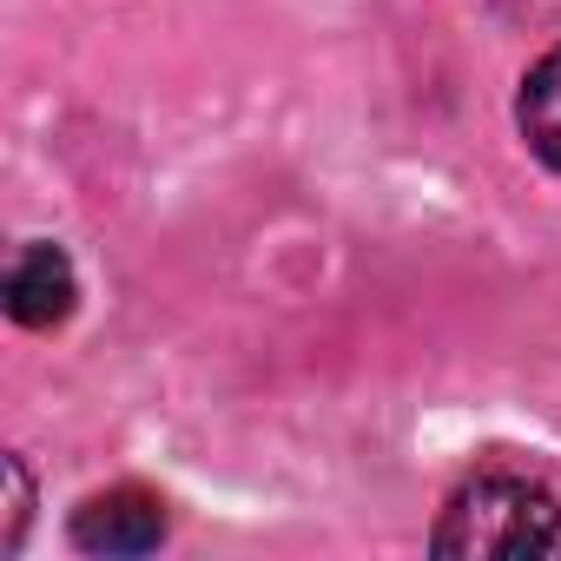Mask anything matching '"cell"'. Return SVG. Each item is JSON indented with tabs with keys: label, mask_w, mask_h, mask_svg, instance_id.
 <instances>
[{
	"label": "cell",
	"mask_w": 561,
	"mask_h": 561,
	"mask_svg": "<svg viewBox=\"0 0 561 561\" xmlns=\"http://www.w3.org/2000/svg\"><path fill=\"white\" fill-rule=\"evenodd\" d=\"M27 515H34V482H27V462L21 456H8V535H0V548H21V535H27Z\"/></svg>",
	"instance_id": "cell-5"
},
{
	"label": "cell",
	"mask_w": 561,
	"mask_h": 561,
	"mask_svg": "<svg viewBox=\"0 0 561 561\" xmlns=\"http://www.w3.org/2000/svg\"><path fill=\"white\" fill-rule=\"evenodd\" d=\"M172 515L152 489H100L73 508V548L80 554H106V561H126V554H152L165 541Z\"/></svg>",
	"instance_id": "cell-2"
},
{
	"label": "cell",
	"mask_w": 561,
	"mask_h": 561,
	"mask_svg": "<svg viewBox=\"0 0 561 561\" xmlns=\"http://www.w3.org/2000/svg\"><path fill=\"white\" fill-rule=\"evenodd\" d=\"M80 305V277H73V257L47 238L21 244L14 264H8V318L27 324V331H60Z\"/></svg>",
	"instance_id": "cell-3"
},
{
	"label": "cell",
	"mask_w": 561,
	"mask_h": 561,
	"mask_svg": "<svg viewBox=\"0 0 561 561\" xmlns=\"http://www.w3.org/2000/svg\"><path fill=\"white\" fill-rule=\"evenodd\" d=\"M515 126H522L528 152H535L541 165H554V172H561V47H548V54L522 73Z\"/></svg>",
	"instance_id": "cell-4"
},
{
	"label": "cell",
	"mask_w": 561,
	"mask_h": 561,
	"mask_svg": "<svg viewBox=\"0 0 561 561\" xmlns=\"http://www.w3.org/2000/svg\"><path fill=\"white\" fill-rule=\"evenodd\" d=\"M436 554H462V561H522V554H561V502L548 482L515 476V469H482L469 476L436 535Z\"/></svg>",
	"instance_id": "cell-1"
}]
</instances>
